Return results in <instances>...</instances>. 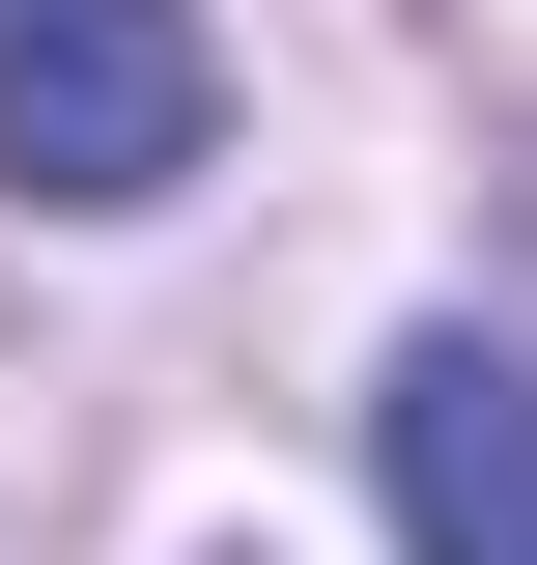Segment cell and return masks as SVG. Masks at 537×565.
Listing matches in <instances>:
<instances>
[{"label": "cell", "mask_w": 537, "mask_h": 565, "mask_svg": "<svg viewBox=\"0 0 537 565\" xmlns=\"http://www.w3.org/2000/svg\"><path fill=\"white\" fill-rule=\"evenodd\" d=\"M199 141H227L199 0H0V199L141 226V199H199Z\"/></svg>", "instance_id": "obj_1"}, {"label": "cell", "mask_w": 537, "mask_h": 565, "mask_svg": "<svg viewBox=\"0 0 537 565\" xmlns=\"http://www.w3.org/2000/svg\"><path fill=\"white\" fill-rule=\"evenodd\" d=\"M368 481H397V565H537V367L481 311H424L368 367Z\"/></svg>", "instance_id": "obj_2"}, {"label": "cell", "mask_w": 537, "mask_h": 565, "mask_svg": "<svg viewBox=\"0 0 537 565\" xmlns=\"http://www.w3.org/2000/svg\"><path fill=\"white\" fill-rule=\"evenodd\" d=\"M227 565H255V537H227Z\"/></svg>", "instance_id": "obj_3"}]
</instances>
